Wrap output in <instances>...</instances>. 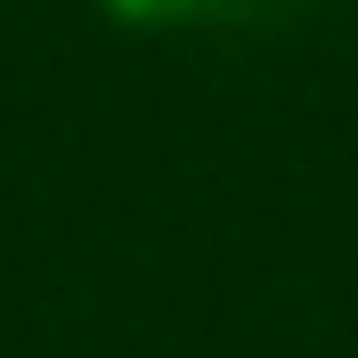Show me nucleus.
Listing matches in <instances>:
<instances>
[{
	"mask_svg": "<svg viewBox=\"0 0 358 358\" xmlns=\"http://www.w3.org/2000/svg\"><path fill=\"white\" fill-rule=\"evenodd\" d=\"M114 24H138V33H163V24H203L228 17V8H252V0H98Z\"/></svg>",
	"mask_w": 358,
	"mask_h": 358,
	"instance_id": "1",
	"label": "nucleus"
}]
</instances>
